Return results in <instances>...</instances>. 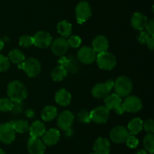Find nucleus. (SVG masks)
<instances>
[{
    "mask_svg": "<svg viewBox=\"0 0 154 154\" xmlns=\"http://www.w3.org/2000/svg\"><path fill=\"white\" fill-rule=\"evenodd\" d=\"M7 93L9 99L17 104L22 102L27 97L26 88L18 80H14L9 83L8 85Z\"/></svg>",
    "mask_w": 154,
    "mask_h": 154,
    "instance_id": "obj_1",
    "label": "nucleus"
},
{
    "mask_svg": "<svg viewBox=\"0 0 154 154\" xmlns=\"http://www.w3.org/2000/svg\"><path fill=\"white\" fill-rule=\"evenodd\" d=\"M114 88L117 95L120 98H124L130 95L133 88V85L129 77L121 75L114 81Z\"/></svg>",
    "mask_w": 154,
    "mask_h": 154,
    "instance_id": "obj_2",
    "label": "nucleus"
},
{
    "mask_svg": "<svg viewBox=\"0 0 154 154\" xmlns=\"http://www.w3.org/2000/svg\"><path fill=\"white\" fill-rule=\"evenodd\" d=\"M18 67L22 69L29 77L34 78L40 74L42 70V66L38 60L34 57L26 59L22 63H19Z\"/></svg>",
    "mask_w": 154,
    "mask_h": 154,
    "instance_id": "obj_3",
    "label": "nucleus"
},
{
    "mask_svg": "<svg viewBox=\"0 0 154 154\" xmlns=\"http://www.w3.org/2000/svg\"><path fill=\"white\" fill-rule=\"evenodd\" d=\"M96 62L100 69L104 70H111L117 63L116 57L108 51L101 52L96 55Z\"/></svg>",
    "mask_w": 154,
    "mask_h": 154,
    "instance_id": "obj_4",
    "label": "nucleus"
},
{
    "mask_svg": "<svg viewBox=\"0 0 154 154\" xmlns=\"http://www.w3.org/2000/svg\"><path fill=\"white\" fill-rule=\"evenodd\" d=\"M114 81L109 79L105 83H98L92 89V95L97 99H102L108 96L111 92L112 88H114Z\"/></svg>",
    "mask_w": 154,
    "mask_h": 154,
    "instance_id": "obj_5",
    "label": "nucleus"
},
{
    "mask_svg": "<svg viewBox=\"0 0 154 154\" xmlns=\"http://www.w3.org/2000/svg\"><path fill=\"white\" fill-rule=\"evenodd\" d=\"M15 139V131L11 122H5L0 125V141L10 144Z\"/></svg>",
    "mask_w": 154,
    "mask_h": 154,
    "instance_id": "obj_6",
    "label": "nucleus"
},
{
    "mask_svg": "<svg viewBox=\"0 0 154 154\" xmlns=\"http://www.w3.org/2000/svg\"><path fill=\"white\" fill-rule=\"evenodd\" d=\"M90 120L98 124H103L108 121L110 116V110L105 106H99L90 113Z\"/></svg>",
    "mask_w": 154,
    "mask_h": 154,
    "instance_id": "obj_7",
    "label": "nucleus"
},
{
    "mask_svg": "<svg viewBox=\"0 0 154 154\" xmlns=\"http://www.w3.org/2000/svg\"><path fill=\"white\" fill-rule=\"evenodd\" d=\"M77 21L78 24H81L87 21L91 17V8L88 2L85 1L80 2L75 8Z\"/></svg>",
    "mask_w": 154,
    "mask_h": 154,
    "instance_id": "obj_8",
    "label": "nucleus"
},
{
    "mask_svg": "<svg viewBox=\"0 0 154 154\" xmlns=\"http://www.w3.org/2000/svg\"><path fill=\"white\" fill-rule=\"evenodd\" d=\"M33 45L40 48H47L51 46L53 38L48 33L38 31L32 36Z\"/></svg>",
    "mask_w": 154,
    "mask_h": 154,
    "instance_id": "obj_9",
    "label": "nucleus"
},
{
    "mask_svg": "<svg viewBox=\"0 0 154 154\" xmlns=\"http://www.w3.org/2000/svg\"><path fill=\"white\" fill-rule=\"evenodd\" d=\"M78 59L84 64H91L96 58V52L91 47H81L78 51Z\"/></svg>",
    "mask_w": 154,
    "mask_h": 154,
    "instance_id": "obj_10",
    "label": "nucleus"
},
{
    "mask_svg": "<svg viewBox=\"0 0 154 154\" xmlns=\"http://www.w3.org/2000/svg\"><path fill=\"white\" fill-rule=\"evenodd\" d=\"M129 135L130 134L127 128L121 125L114 127L110 132V138L116 143H124Z\"/></svg>",
    "mask_w": 154,
    "mask_h": 154,
    "instance_id": "obj_11",
    "label": "nucleus"
},
{
    "mask_svg": "<svg viewBox=\"0 0 154 154\" xmlns=\"http://www.w3.org/2000/svg\"><path fill=\"white\" fill-rule=\"evenodd\" d=\"M123 106L127 112L137 113L142 109L143 104L141 100L138 97L135 95L127 96L123 102Z\"/></svg>",
    "mask_w": 154,
    "mask_h": 154,
    "instance_id": "obj_12",
    "label": "nucleus"
},
{
    "mask_svg": "<svg viewBox=\"0 0 154 154\" xmlns=\"http://www.w3.org/2000/svg\"><path fill=\"white\" fill-rule=\"evenodd\" d=\"M51 51L55 55L63 56L66 53L69 48L68 41L64 37L57 38L51 43Z\"/></svg>",
    "mask_w": 154,
    "mask_h": 154,
    "instance_id": "obj_13",
    "label": "nucleus"
},
{
    "mask_svg": "<svg viewBox=\"0 0 154 154\" xmlns=\"http://www.w3.org/2000/svg\"><path fill=\"white\" fill-rule=\"evenodd\" d=\"M75 116L69 110H64L60 113L57 119V125L63 131L69 129L72 125Z\"/></svg>",
    "mask_w": 154,
    "mask_h": 154,
    "instance_id": "obj_14",
    "label": "nucleus"
},
{
    "mask_svg": "<svg viewBox=\"0 0 154 154\" xmlns=\"http://www.w3.org/2000/svg\"><path fill=\"white\" fill-rule=\"evenodd\" d=\"M27 148L30 154H44L45 145L39 137H31L27 143Z\"/></svg>",
    "mask_w": 154,
    "mask_h": 154,
    "instance_id": "obj_15",
    "label": "nucleus"
},
{
    "mask_svg": "<svg viewBox=\"0 0 154 154\" xmlns=\"http://www.w3.org/2000/svg\"><path fill=\"white\" fill-rule=\"evenodd\" d=\"M93 150L96 154H109L111 151L110 142L105 137H98L93 145Z\"/></svg>",
    "mask_w": 154,
    "mask_h": 154,
    "instance_id": "obj_16",
    "label": "nucleus"
},
{
    "mask_svg": "<svg viewBox=\"0 0 154 154\" xmlns=\"http://www.w3.org/2000/svg\"><path fill=\"white\" fill-rule=\"evenodd\" d=\"M60 138V133L56 128H51L45 131L42 136V141L47 146H53L57 143Z\"/></svg>",
    "mask_w": 154,
    "mask_h": 154,
    "instance_id": "obj_17",
    "label": "nucleus"
},
{
    "mask_svg": "<svg viewBox=\"0 0 154 154\" xmlns=\"http://www.w3.org/2000/svg\"><path fill=\"white\" fill-rule=\"evenodd\" d=\"M147 23V18L141 12L133 14L131 18V25L135 30L142 31L145 28Z\"/></svg>",
    "mask_w": 154,
    "mask_h": 154,
    "instance_id": "obj_18",
    "label": "nucleus"
},
{
    "mask_svg": "<svg viewBox=\"0 0 154 154\" xmlns=\"http://www.w3.org/2000/svg\"><path fill=\"white\" fill-rule=\"evenodd\" d=\"M93 48L96 52L101 53L107 51L108 48V40L105 36H97L92 42Z\"/></svg>",
    "mask_w": 154,
    "mask_h": 154,
    "instance_id": "obj_19",
    "label": "nucleus"
},
{
    "mask_svg": "<svg viewBox=\"0 0 154 154\" xmlns=\"http://www.w3.org/2000/svg\"><path fill=\"white\" fill-rule=\"evenodd\" d=\"M55 101L59 105L66 107L69 105L72 101V95L66 89L61 88L57 91L55 95Z\"/></svg>",
    "mask_w": 154,
    "mask_h": 154,
    "instance_id": "obj_20",
    "label": "nucleus"
},
{
    "mask_svg": "<svg viewBox=\"0 0 154 154\" xmlns=\"http://www.w3.org/2000/svg\"><path fill=\"white\" fill-rule=\"evenodd\" d=\"M29 134L32 137H40L43 136L46 131V127L45 124L41 121H35L32 125L29 126Z\"/></svg>",
    "mask_w": 154,
    "mask_h": 154,
    "instance_id": "obj_21",
    "label": "nucleus"
},
{
    "mask_svg": "<svg viewBox=\"0 0 154 154\" xmlns=\"http://www.w3.org/2000/svg\"><path fill=\"white\" fill-rule=\"evenodd\" d=\"M122 104V98L116 93L109 94L105 98V107L108 110H115Z\"/></svg>",
    "mask_w": 154,
    "mask_h": 154,
    "instance_id": "obj_22",
    "label": "nucleus"
},
{
    "mask_svg": "<svg viewBox=\"0 0 154 154\" xmlns=\"http://www.w3.org/2000/svg\"><path fill=\"white\" fill-rule=\"evenodd\" d=\"M143 129V121L140 118L136 117L132 119L128 124V131L129 134L136 135Z\"/></svg>",
    "mask_w": 154,
    "mask_h": 154,
    "instance_id": "obj_23",
    "label": "nucleus"
},
{
    "mask_svg": "<svg viewBox=\"0 0 154 154\" xmlns=\"http://www.w3.org/2000/svg\"><path fill=\"white\" fill-rule=\"evenodd\" d=\"M57 116V109L54 106L49 105L44 107L42 111V119L45 122H50L55 119Z\"/></svg>",
    "mask_w": 154,
    "mask_h": 154,
    "instance_id": "obj_24",
    "label": "nucleus"
},
{
    "mask_svg": "<svg viewBox=\"0 0 154 154\" xmlns=\"http://www.w3.org/2000/svg\"><path fill=\"white\" fill-rule=\"evenodd\" d=\"M57 32L62 37H69L72 34V26L67 21H62L57 24Z\"/></svg>",
    "mask_w": 154,
    "mask_h": 154,
    "instance_id": "obj_25",
    "label": "nucleus"
},
{
    "mask_svg": "<svg viewBox=\"0 0 154 154\" xmlns=\"http://www.w3.org/2000/svg\"><path fill=\"white\" fill-rule=\"evenodd\" d=\"M8 59L14 63H17V64L22 63L26 60L23 53L20 50L16 48L10 51V52L8 53Z\"/></svg>",
    "mask_w": 154,
    "mask_h": 154,
    "instance_id": "obj_26",
    "label": "nucleus"
},
{
    "mask_svg": "<svg viewBox=\"0 0 154 154\" xmlns=\"http://www.w3.org/2000/svg\"><path fill=\"white\" fill-rule=\"evenodd\" d=\"M67 75V69L66 68L61 66H57L54 68L51 72V77L54 81H62Z\"/></svg>",
    "mask_w": 154,
    "mask_h": 154,
    "instance_id": "obj_27",
    "label": "nucleus"
},
{
    "mask_svg": "<svg viewBox=\"0 0 154 154\" xmlns=\"http://www.w3.org/2000/svg\"><path fill=\"white\" fill-rule=\"evenodd\" d=\"M13 125V128L16 132L20 133V134H23V133L27 132L29 129V125L26 120H17L16 122H11Z\"/></svg>",
    "mask_w": 154,
    "mask_h": 154,
    "instance_id": "obj_28",
    "label": "nucleus"
},
{
    "mask_svg": "<svg viewBox=\"0 0 154 154\" xmlns=\"http://www.w3.org/2000/svg\"><path fill=\"white\" fill-rule=\"evenodd\" d=\"M144 147L146 150L150 154L154 152V135L153 133H147L144 138L143 141Z\"/></svg>",
    "mask_w": 154,
    "mask_h": 154,
    "instance_id": "obj_29",
    "label": "nucleus"
},
{
    "mask_svg": "<svg viewBox=\"0 0 154 154\" xmlns=\"http://www.w3.org/2000/svg\"><path fill=\"white\" fill-rule=\"evenodd\" d=\"M14 102L9 98H1L0 99V111L8 112L11 111L13 109Z\"/></svg>",
    "mask_w": 154,
    "mask_h": 154,
    "instance_id": "obj_30",
    "label": "nucleus"
},
{
    "mask_svg": "<svg viewBox=\"0 0 154 154\" xmlns=\"http://www.w3.org/2000/svg\"><path fill=\"white\" fill-rule=\"evenodd\" d=\"M19 44L20 46L24 48H28L33 45L32 36H28V35H24L21 36L19 39Z\"/></svg>",
    "mask_w": 154,
    "mask_h": 154,
    "instance_id": "obj_31",
    "label": "nucleus"
},
{
    "mask_svg": "<svg viewBox=\"0 0 154 154\" xmlns=\"http://www.w3.org/2000/svg\"><path fill=\"white\" fill-rule=\"evenodd\" d=\"M10 67V60L8 57L0 54V72H5Z\"/></svg>",
    "mask_w": 154,
    "mask_h": 154,
    "instance_id": "obj_32",
    "label": "nucleus"
},
{
    "mask_svg": "<svg viewBox=\"0 0 154 154\" xmlns=\"http://www.w3.org/2000/svg\"><path fill=\"white\" fill-rule=\"evenodd\" d=\"M67 39L69 46L72 48H78L81 44V39L78 36H70Z\"/></svg>",
    "mask_w": 154,
    "mask_h": 154,
    "instance_id": "obj_33",
    "label": "nucleus"
},
{
    "mask_svg": "<svg viewBox=\"0 0 154 154\" xmlns=\"http://www.w3.org/2000/svg\"><path fill=\"white\" fill-rule=\"evenodd\" d=\"M78 119L80 122H84V123H87V122H90L91 121L90 120V113L85 110H83L81 112H79L78 115Z\"/></svg>",
    "mask_w": 154,
    "mask_h": 154,
    "instance_id": "obj_34",
    "label": "nucleus"
},
{
    "mask_svg": "<svg viewBox=\"0 0 154 154\" xmlns=\"http://www.w3.org/2000/svg\"><path fill=\"white\" fill-rule=\"evenodd\" d=\"M150 37H152V36H150L148 33L141 31V33L138 35V37L137 38H138V42H139V43L141 44V45H144V44L147 43V42H148Z\"/></svg>",
    "mask_w": 154,
    "mask_h": 154,
    "instance_id": "obj_35",
    "label": "nucleus"
},
{
    "mask_svg": "<svg viewBox=\"0 0 154 154\" xmlns=\"http://www.w3.org/2000/svg\"><path fill=\"white\" fill-rule=\"evenodd\" d=\"M126 143L129 148H135L138 146L139 141L134 135H129L126 139Z\"/></svg>",
    "mask_w": 154,
    "mask_h": 154,
    "instance_id": "obj_36",
    "label": "nucleus"
},
{
    "mask_svg": "<svg viewBox=\"0 0 154 154\" xmlns=\"http://www.w3.org/2000/svg\"><path fill=\"white\" fill-rule=\"evenodd\" d=\"M143 128L146 131L150 133H153L154 131V122L152 119H147L144 122H143Z\"/></svg>",
    "mask_w": 154,
    "mask_h": 154,
    "instance_id": "obj_37",
    "label": "nucleus"
},
{
    "mask_svg": "<svg viewBox=\"0 0 154 154\" xmlns=\"http://www.w3.org/2000/svg\"><path fill=\"white\" fill-rule=\"evenodd\" d=\"M145 28L146 30H147V33H148L150 36L153 37L154 36V20L153 19H151L149 21H147Z\"/></svg>",
    "mask_w": 154,
    "mask_h": 154,
    "instance_id": "obj_38",
    "label": "nucleus"
},
{
    "mask_svg": "<svg viewBox=\"0 0 154 154\" xmlns=\"http://www.w3.org/2000/svg\"><path fill=\"white\" fill-rule=\"evenodd\" d=\"M69 62H70V60H69L67 57H65V56H62L58 60V63L60 64V66L65 68H66V66L69 64Z\"/></svg>",
    "mask_w": 154,
    "mask_h": 154,
    "instance_id": "obj_39",
    "label": "nucleus"
},
{
    "mask_svg": "<svg viewBox=\"0 0 154 154\" xmlns=\"http://www.w3.org/2000/svg\"><path fill=\"white\" fill-rule=\"evenodd\" d=\"M115 111H116V113H117V114L122 115V114H123V113H124L126 111V109H125L123 104H121L120 106H119L118 107H117V108L115 109Z\"/></svg>",
    "mask_w": 154,
    "mask_h": 154,
    "instance_id": "obj_40",
    "label": "nucleus"
},
{
    "mask_svg": "<svg viewBox=\"0 0 154 154\" xmlns=\"http://www.w3.org/2000/svg\"><path fill=\"white\" fill-rule=\"evenodd\" d=\"M147 48H148L149 49L151 50V51H153V50L154 49V38L153 37L150 38L149 41L147 42Z\"/></svg>",
    "mask_w": 154,
    "mask_h": 154,
    "instance_id": "obj_41",
    "label": "nucleus"
},
{
    "mask_svg": "<svg viewBox=\"0 0 154 154\" xmlns=\"http://www.w3.org/2000/svg\"><path fill=\"white\" fill-rule=\"evenodd\" d=\"M25 115L26 117L32 118L33 116H35V113L32 110H28L25 112Z\"/></svg>",
    "mask_w": 154,
    "mask_h": 154,
    "instance_id": "obj_42",
    "label": "nucleus"
},
{
    "mask_svg": "<svg viewBox=\"0 0 154 154\" xmlns=\"http://www.w3.org/2000/svg\"><path fill=\"white\" fill-rule=\"evenodd\" d=\"M5 46V42L3 39H0V51H2V50L3 49V48H4Z\"/></svg>",
    "mask_w": 154,
    "mask_h": 154,
    "instance_id": "obj_43",
    "label": "nucleus"
},
{
    "mask_svg": "<svg viewBox=\"0 0 154 154\" xmlns=\"http://www.w3.org/2000/svg\"><path fill=\"white\" fill-rule=\"evenodd\" d=\"M136 154H147V152H146V151L144 150V149H140Z\"/></svg>",
    "mask_w": 154,
    "mask_h": 154,
    "instance_id": "obj_44",
    "label": "nucleus"
},
{
    "mask_svg": "<svg viewBox=\"0 0 154 154\" xmlns=\"http://www.w3.org/2000/svg\"><path fill=\"white\" fill-rule=\"evenodd\" d=\"M0 154H6V153H5V152L3 150V149H0Z\"/></svg>",
    "mask_w": 154,
    "mask_h": 154,
    "instance_id": "obj_45",
    "label": "nucleus"
},
{
    "mask_svg": "<svg viewBox=\"0 0 154 154\" xmlns=\"http://www.w3.org/2000/svg\"><path fill=\"white\" fill-rule=\"evenodd\" d=\"M89 154H96L95 152H93V153H89Z\"/></svg>",
    "mask_w": 154,
    "mask_h": 154,
    "instance_id": "obj_46",
    "label": "nucleus"
}]
</instances>
